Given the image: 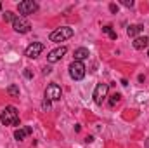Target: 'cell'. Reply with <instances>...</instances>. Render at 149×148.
I'll list each match as a JSON object with an SVG mask.
<instances>
[{
  "instance_id": "14",
  "label": "cell",
  "mask_w": 149,
  "mask_h": 148,
  "mask_svg": "<svg viewBox=\"0 0 149 148\" xmlns=\"http://www.w3.org/2000/svg\"><path fill=\"white\" fill-rule=\"evenodd\" d=\"M7 92L12 96V98H19V87L16 85V84H12V85H9L7 87Z\"/></svg>"
},
{
  "instance_id": "7",
  "label": "cell",
  "mask_w": 149,
  "mask_h": 148,
  "mask_svg": "<svg viewBox=\"0 0 149 148\" xmlns=\"http://www.w3.org/2000/svg\"><path fill=\"white\" fill-rule=\"evenodd\" d=\"M61 96H63V91H61V87H59L57 84H49V85H47V89H45V98H47L49 101H57V99H61Z\"/></svg>"
},
{
  "instance_id": "26",
  "label": "cell",
  "mask_w": 149,
  "mask_h": 148,
  "mask_svg": "<svg viewBox=\"0 0 149 148\" xmlns=\"http://www.w3.org/2000/svg\"><path fill=\"white\" fill-rule=\"evenodd\" d=\"M148 56H149V51H148Z\"/></svg>"
},
{
  "instance_id": "10",
  "label": "cell",
  "mask_w": 149,
  "mask_h": 148,
  "mask_svg": "<svg viewBox=\"0 0 149 148\" xmlns=\"http://www.w3.org/2000/svg\"><path fill=\"white\" fill-rule=\"evenodd\" d=\"M134 47H135L137 51L148 49V47H149V37H137V38H134Z\"/></svg>"
},
{
  "instance_id": "25",
  "label": "cell",
  "mask_w": 149,
  "mask_h": 148,
  "mask_svg": "<svg viewBox=\"0 0 149 148\" xmlns=\"http://www.w3.org/2000/svg\"><path fill=\"white\" fill-rule=\"evenodd\" d=\"M0 9H2V4H0Z\"/></svg>"
},
{
  "instance_id": "17",
  "label": "cell",
  "mask_w": 149,
  "mask_h": 148,
  "mask_svg": "<svg viewBox=\"0 0 149 148\" xmlns=\"http://www.w3.org/2000/svg\"><path fill=\"white\" fill-rule=\"evenodd\" d=\"M120 98H121L120 94H113V96H111V99H109V106H114V105H116V103L120 101Z\"/></svg>"
},
{
  "instance_id": "18",
  "label": "cell",
  "mask_w": 149,
  "mask_h": 148,
  "mask_svg": "<svg viewBox=\"0 0 149 148\" xmlns=\"http://www.w3.org/2000/svg\"><path fill=\"white\" fill-rule=\"evenodd\" d=\"M42 108H43L45 111H47V110H50V101H49L47 98H45V99L42 101Z\"/></svg>"
},
{
  "instance_id": "2",
  "label": "cell",
  "mask_w": 149,
  "mask_h": 148,
  "mask_svg": "<svg viewBox=\"0 0 149 148\" xmlns=\"http://www.w3.org/2000/svg\"><path fill=\"white\" fill-rule=\"evenodd\" d=\"M73 28H70V26H63V28H57V30H54L52 33H50V42H64V40H68V38L73 37Z\"/></svg>"
},
{
  "instance_id": "16",
  "label": "cell",
  "mask_w": 149,
  "mask_h": 148,
  "mask_svg": "<svg viewBox=\"0 0 149 148\" xmlns=\"http://www.w3.org/2000/svg\"><path fill=\"white\" fill-rule=\"evenodd\" d=\"M16 16H17V14H14V12H10V11H5V12H3V21H10V23H12Z\"/></svg>"
},
{
  "instance_id": "20",
  "label": "cell",
  "mask_w": 149,
  "mask_h": 148,
  "mask_svg": "<svg viewBox=\"0 0 149 148\" xmlns=\"http://www.w3.org/2000/svg\"><path fill=\"white\" fill-rule=\"evenodd\" d=\"M109 11H111L113 14H116V12H118V5H116V4H111V5H109Z\"/></svg>"
},
{
  "instance_id": "23",
  "label": "cell",
  "mask_w": 149,
  "mask_h": 148,
  "mask_svg": "<svg viewBox=\"0 0 149 148\" xmlns=\"http://www.w3.org/2000/svg\"><path fill=\"white\" fill-rule=\"evenodd\" d=\"M142 99H148V94H139V101H142Z\"/></svg>"
},
{
  "instance_id": "8",
  "label": "cell",
  "mask_w": 149,
  "mask_h": 148,
  "mask_svg": "<svg viewBox=\"0 0 149 148\" xmlns=\"http://www.w3.org/2000/svg\"><path fill=\"white\" fill-rule=\"evenodd\" d=\"M43 51V44L42 42H33V44H30L28 47H26V51H24V54H26V58H31V59H35L40 56V52Z\"/></svg>"
},
{
  "instance_id": "12",
  "label": "cell",
  "mask_w": 149,
  "mask_h": 148,
  "mask_svg": "<svg viewBox=\"0 0 149 148\" xmlns=\"http://www.w3.org/2000/svg\"><path fill=\"white\" fill-rule=\"evenodd\" d=\"M31 131H33L31 127H24V129H17V131L14 132V138H16L17 141H23V140H24V138H26L28 134H31Z\"/></svg>"
},
{
  "instance_id": "5",
  "label": "cell",
  "mask_w": 149,
  "mask_h": 148,
  "mask_svg": "<svg viewBox=\"0 0 149 148\" xmlns=\"http://www.w3.org/2000/svg\"><path fill=\"white\" fill-rule=\"evenodd\" d=\"M85 70L87 68H85V65L81 61H73L70 65V75H71L73 80H81L85 77Z\"/></svg>"
},
{
  "instance_id": "6",
  "label": "cell",
  "mask_w": 149,
  "mask_h": 148,
  "mask_svg": "<svg viewBox=\"0 0 149 148\" xmlns=\"http://www.w3.org/2000/svg\"><path fill=\"white\" fill-rule=\"evenodd\" d=\"M108 91H109L108 84H97L95 85V91H94V101H95V105H102V101L108 96Z\"/></svg>"
},
{
  "instance_id": "1",
  "label": "cell",
  "mask_w": 149,
  "mask_h": 148,
  "mask_svg": "<svg viewBox=\"0 0 149 148\" xmlns=\"http://www.w3.org/2000/svg\"><path fill=\"white\" fill-rule=\"evenodd\" d=\"M0 122L3 125H17L19 124V113L14 106H5L0 111Z\"/></svg>"
},
{
  "instance_id": "19",
  "label": "cell",
  "mask_w": 149,
  "mask_h": 148,
  "mask_svg": "<svg viewBox=\"0 0 149 148\" xmlns=\"http://www.w3.org/2000/svg\"><path fill=\"white\" fill-rule=\"evenodd\" d=\"M121 4L125 7H134V0H121Z\"/></svg>"
},
{
  "instance_id": "15",
  "label": "cell",
  "mask_w": 149,
  "mask_h": 148,
  "mask_svg": "<svg viewBox=\"0 0 149 148\" xmlns=\"http://www.w3.org/2000/svg\"><path fill=\"white\" fill-rule=\"evenodd\" d=\"M102 32H104L106 35H109L111 40H116V32L113 30V26H109V25H108V26H104V28H102Z\"/></svg>"
},
{
  "instance_id": "9",
  "label": "cell",
  "mask_w": 149,
  "mask_h": 148,
  "mask_svg": "<svg viewBox=\"0 0 149 148\" xmlns=\"http://www.w3.org/2000/svg\"><path fill=\"white\" fill-rule=\"evenodd\" d=\"M66 51H68V49H66L64 45H63V47H57V49H54V51H50L49 56H47V61H49V63H57V61L66 54Z\"/></svg>"
},
{
  "instance_id": "13",
  "label": "cell",
  "mask_w": 149,
  "mask_h": 148,
  "mask_svg": "<svg viewBox=\"0 0 149 148\" xmlns=\"http://www.w3.org/2000/svg\"><path fill=\"white\" fill-rule=\"evenodd\" d=\"M142 30H144V26H142V25H132V26H128L127 33H128V37H135V38H137V35H139Z\"/></svg>"
},
{
  "instance_id": "3",
  "label": "cell",
  "mask_w": 149,
  "mask_h": 148,
  "mask_svg": "<svg viewBox=\"0 0 149 148\" xmlns=\"http://www.w3.org/2000/svg\"><path fill=\"white\" fill-rule=\"evenodd\" d=\"M12 28H14V32H17V33H28L30 30H31V25H30V21L26 19V18H23V16H16L14 18V21H12Z\"/></svg>"
},
{
  "instance_id": "22",
  "label": "cell",
  "mask_w": 149,
  "mask_h": 148,
  "mask_svg": "<svg viewBox=\"0 0 149 148\" xmlns=\"http://www.w3.org/2000/svg\"><path fill=\"white\" fill-rule=\"evenodd\" d=\"M50 72H52V70H50L49 66H45V68H43V75H49V73H50Z\"/></svg>"
},
{
  "instance_id": "11",
  "label": "cell",
  "mask_w": 149,
  "mask_h": 148,
  "mask_svg": "<svg viewBox=\"0 0 149 148\" xmlns=\"http://www.w3.org/2000/svg\"><path fill=\"white\" fill-rule=\"evenodd\" d=\"M74 61H81L83 63V59H87L88 58V49H85V47H78L76 51H74Z\"/></svg>"
},
{
  "instance_id": "21",
  "label": "cell",
  "mask_w": 149,
  "mask_h": 148,
  "mask_svg": "<svg viewBox=\"0 0 149 148\" xmlns=\"http://www.w3.org/2000/svg\"><path fill=\"white\" fill-rule=\"evenodd\" d=\"M24 77H26V78H31V77H33V73H31V70H30V68H26V70H24Z\"/></svg>"
},
{
  "instance_id": "4",
  "label": "cell",
  "mask_w": 149,
  "mask_h": 148,
  "mask_svg": "<svg viewBox=\"0 0 149 148\" xmlns=\"http://www.w3.org/2000/svg\"><path fill=\"white\" fill-rule=\"evenodd\" d=\"M38 9V4L33 2V0H23L17 4V11H19V16H28V14H33Z\"/></svg>"
},
{
  "instance_id": "24",
  "label": "cell",
  "mask_w": 149,
  "mask_h": 148,
  "mask_svg": "<svg viewBox=\"0 0 149 148\" xmlns=\"http://www.w3.org/2000/svg\"><path fill=\"white\" fill-rule=\"evenodd\" d=\"M148 148H149V138H148Z\"/></svg>"
}]
</instances>
